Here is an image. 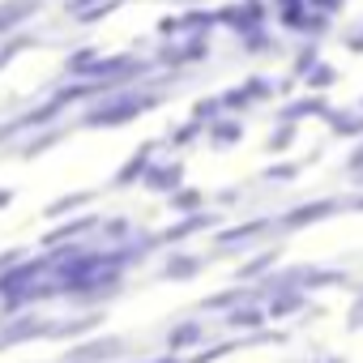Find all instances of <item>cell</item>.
Returning a JSON list of instances; mask_svg holds the SVG:
<instances>
[{"instance_id":"cell-1","label":"cell","mask_w":363,"mask_h":363,"mask_svg":"<svg viewBox=\"0 0 363 363\" xmlns=\"http://www.w3.org/2000/svg\"><path fill=\"white\" fill-rule=\"evenodd\" d=\"M218 26L231 30L235 39H244L252 30H265L269 26V0H235V5H223L218 9Z\"/></svg>"},{"instance_id":"cell-2","label":"cell","mask_w":363,"mask_h":363,"mask_svg":"<svg viewBox=\"0 0 363 363\" xmlns=\"http://www.w3.org/2000/svg\"><path fill=\"white\" fill-rule=\"evenodd\" d=\"M43 9H48V0H0V39L13 30H26L30 18H39Z\"/></svg>"},{"instance_id":"cell-3","label":"cell","mask_w":363,"mask_h":363,"mask_svg":"<svg viewBox=\"0 0 363 363\" xmlns=\"http://www.w3.org/2000/svg\"><path fill=\"white\" fill-rule=\"evenodd\" d=\"M158 99L150 94V99H137V94H120L116 103H103V107H94L90 116H86V124H124V116H137V111H145V107H154Z\"/></svg>"},{"instance_id":"cell-4","label":"cell","mask_w":363,"mask_h":363,"mask_svg":"<svg viewBox=\"0 0 363 363\" xmlns=\"http://www.w3.org/2000/svg\"><path fill=\"white\" fill-rule=\"evenodd\" d=\"M308 0H269V18L282 26V30H291V35H303L308 30Z\"/></svg>"},{"instance_id":"cell-5","label":"cell","mask_w":363,"mask_h":363,"mask_svg":"<svg viewBox=\"0 0 363 363\" xmlns=\"http://www.w3.org/2000/svg\"><path fill=\"white\" fill-rule=\"evenodd\" d=\"M218 30V9H189L179 13V35H214Z\"/></svg>"},{"instance_id":"cell-6","label":"cell","mask_w":363,"mask_h":363,"mask_svg":"<svg viewBox=\"0 0 363 363\" xmlns=\"http://www.w3.org/2000/svg\"><path fill=\"white\" fill-rule=\"evenodd\" d=\"M30 43H39L30 30H13V35H5V43H0V69H5V65H13Z\"/></svg>"},{"instance_id":"cell-7","label":"cell","mask_w":363,"mask_h":363,"mask_svg":"<svg viewBox=\"0 0 363 363\" xmlns=\"http://www.w3.org/2000/svg\"><path fill=\"white\" fill-rule=\"evenodd\" d=\"M303 82H308L312 90H329V86L337 82V69H333V65H325V60H316V65L303 73Z\"/></svg>"},{"instance_id":"cell-8","label":"cell","mask_w":363,"mask_h":363,"mask_svg":"<svg viewBox=\"0 0 363 363\" xmlns=\"http://www.w3.org/2000/svg\"><path fill=\"white\" fill-rule=\"evenodd\" d=\"M99 56H103V52H99V48H82V52H77V56H73V60H69V65H65V69H69V73H73V77H86V73H90V69H94V60H99Z\"/></svg>"},{"instance_id":"cell-9","label":"cell","mask_w":363,"mask_h":363,"mask_svg":"<svg viewBox=\"0 0 363 363\" xmlns=\"http://www.w3.org/2000/svg\"><path fill=\"white\" fill-rule=\"evenodd\" d=\"M316 60H320V43H316V39H308V43L299 48V56H295V77H303Z\"/></svg>"},{"instance_id":"cell-10","label":"cell","mask_w":363,"mask_h":363,"mask_svg":"<svg viewBox=\"0 0 363 363\" xmlns=\"http://www.w3.org/2000/svg\"><path fill=\"white\" fill-rule=\"evenodd\" d=\"M308 9H316V13H329V18H337V13L346 9V0H308Z\"/></svg>"},{"instance_id":"cell-11","label":"cell","mask_w":363,"mask_h":363,"mask_svg":"<svg viewBox=\"0 0 363 363\" xmlns=\"http://www.w3.org/2000/svg\"><path fill=\"white\" fill-rule=\"evenodd\" d=\"M346 48H350L354 56H363V26H354V30H346Z\"/></svg>"},{"instance_id":"cell-12","label":"cell","mask_w":363,"mask_h":363,"mask_svg":"<svg viewBox=\"0 0 363 363\" xmlns=\"http://www.w3.org/2000/svg\"><path fill=\"white\" fill-rule=\"evenodd\" d=\"M158 35H162V39H175V35H179V18H162V22H158Z\"/></svg>"},{"instance_id":"cell-13","label":"cell","mask_w":363,"mask_h":363,"mask_svg":"<svg viewBox=\"0 0 363 363\" xmlns=\"http://www.w3.org/2000/svg\"><path fill=\"white\" fill-rule=\"evenodd\" d=\"M86 5H103V0H65V13L73 18L77 9H86Z\"/></svg>"}]
</instances>
